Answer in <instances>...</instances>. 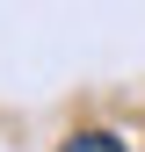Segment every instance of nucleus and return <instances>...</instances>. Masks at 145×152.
Here are the masks:
<instances>
[{
	"label": "nucleus",
	"instance_id": "f257e3e1",
	"mask_svg": "<svg viewBox=\"0 0 145 152\" xmlns=\"http://www.w3.org/2000/svg\"><path fill=\"white\" fill-rule=\"evenodd\" d=\"M58 152H123V145L109 138V130H80V138H65Z\"/></svg>",
	"mask_w": 145,
	"mask_h": 152
}]
</instances>
